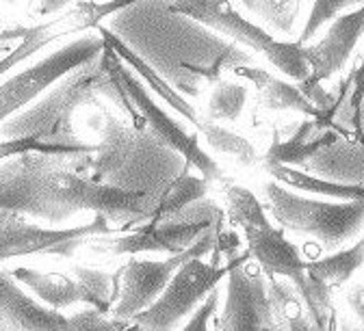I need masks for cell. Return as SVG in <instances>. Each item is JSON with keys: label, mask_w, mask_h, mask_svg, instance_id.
Listing matches in <instances>:
<instances>
[{"label": "cell", "mask_w": 364, "mask_h": 331, "mask_svg": "<svg viewBox=\"0 0 364 331\" xmlns=\"http://www.w3.org/2000/svg\"><path fill=\"white\" fill-rule=\"evenodd\" d=\"M264 197L271 217L284 229L306 234L326 249L355 239L364 227V197L343 202L310 200L276 182L264 184Z\"/></svg>", "instance_id": "obj_1"}, {"label": "cell", "mask_w": 364, "mask_h": 331, "mask_svg": "<svg viewBox=\"0 0 364 331\" xmlns=\"http://www.w3.org/2000/svg\"><path fill=\"white\" fill-rule=\"evenodd\" d=\"M171 11L187 16L225 37L247 45L254 53L262 55L273 67L293 80H308L312 65L308 61L306 45L299 41H280L262 26L243 18L228 0H171Z\"/></svg>", "instance_id": "obj_2"}, {"label": "cell", "mask_w": 364, "mask_h": 331, "mask_svg": "<svg viewBox=\"0 0 364 331\" xmlns=\"http://www.w3.org/2000/svg\"><path fill=\"white\" fill-rule=\"evenodd\" d=\"M41 195L53 206L72 215L76 210H94L111 221H148L154 219L156 208L141 191H126L119 186L85 180L63 169H31Z\"/></svg>", "instance_id": "obj_3"}, {"label": "cell", "mask_w": 364, "mask_h": 331, "mask_svg": "<svg viewBox=\"0 0 364 331\" xmlns=\"http://www.w3.org/2000/svg\"><path fill=\"white\" fill-rule=\"evenodd\" d=\"M247 254L260 264L267 275H278L289 279L304 299L310 318L316 329L328 327L330 312V291L332 286L323 281H316L308 275V262L301 260L299 249L287 241L282 229H276L271 223L267 225H245L241 227Z\"/></svg>", "instance_id": "obj_4"}, {"label": "cell", "mask_w": 364, "mask_h": 331, "mask_svg": "<svg viewBox=\"0 0 364 331\" xmlns=\"http://www.w3.org/2000/svg\"><path fill=\"white\" fill-rule=\"evenodd\" d=\"M105 48H107V43L102 35H82L61 45L53 55L43 57L39 63L7 78L3 87H0V96H3V119L16 115L26 104L37 100L46 89L59 82L63 76L96 63L102 57Z\"/></svg>", "instance_id": "obj_5"}, {"label": "cell", "mask_w": 364, "mask_h": 331, "mask_svg": "<svg viewBox=\"0 0 364 331\" xmlns=\"http://www.w3.org/2000/svg\"><path fill=\"white\" fill-rule=\"evenodd\" d=\"M215 232L208 227L200 239L185 251L169 254L165 260H139L130 258L117 273L119 286L115 291V303L111 316L117 320H132L139 312L150 308L169 286L176 271L191 258H202L215 245Z\"/></svg>", "instance_id": "obj_6"}, {"label": "cell", "mask_w": 364, "mask_h": 331, "mask_svg": "<svg viewBox=\"0 0 364 331\" xmlns=\"http://www.w3.org/2000/svg\"><path fill=\"white\" fill-rule=\"evenodd\" d=\"M235 260L228 264H208L202 258H191L182 264L176 275L171 277L165 293L144 312H139L132 322L139 329H154L165 331L173 329L185 320L196 308L217 288V283L228 277Z\"/></svg>", "instance_id": "obj_7"}, {"label": "cell", "mask_w": 364, "mask_h": 331, "mask_svg": "<svg viewBox=\"0 0 364 331\" xmlns=\"http://www.w3.org/2000/svg\"><path fill=\"white\" fill-rule=\"evenodd\" d=\"M105 39V37H102ZM107 43V41H105ZM102 67L107 72V76L119 80V85L124 87V91L128 93V100L139 109V113L144 115V119L148 121V126L154 130V134L163 141L165 146H169L171 150L180 152L185 156L187 165L196 167L206 182H219L223 178V171L219 169V165L200 148L198 136L189 134L185 128H182L176 119H171L150 96L146 93V89L141 87V82L136 80L122 63H119V55L107 43V48L102 53Z\"/></svg>", "instance_id": "obj_8"}, {"label": "cell", "mask_w": 364, "mask_h": 331, "mask_svg": "<svg viewBox=\"0 0 364 331\" xmlns=\"http://www.w3.org/2000/svg\"><path fill=\"white\" fill-rule=\"evenodd\" d=\"M111 219L96 215L87 225H76L68 229H46L35 223H28L22 212L3 208V225H0V256L3 260L18 256L50 254L72 258L80 245H85L91 236L111 234Z\"/></svg>", "instance_id": "obj_9"}, {"label": "cell", "mask_w": 364, "mask_h": 331, "mask_svg": "<svg viewBox=\"0 0 364 331\" xmlns=\"http://www.w3.org/2000/svg\"><path fill=\"white\" fill-rule=\"evenodd\" d=\"M245 258H237L225 277V305L217 327L230 331L280 329L267 283L262 281L260 273L247 271L243 264Z\"/></svg>", "instance_id": "obj_10"}, {"label": "cell", "mask_w": 364, "mask_h": 331, "mask_svg": "<svg viewBox=\"0 0 364 331\" xmlns=\"http://www.w3.org/2000/svg\"><path fill=\"white\" fill-rule=\"evenodd\" d=\"M362 35H364V3L360 9L336 16L328 33L314 45L306 48L308 61L312 65V74L308 80H304L301 89L314 104L318 102V96H326L321 82L330 80L347 65Z\"/></svg>", "instance_id": "obj_11"}, {"label": "cell", "mask_w": 364, "mask_h": 331, "mask_svg": "<svg viewBox=\"0 0 364 331\" xmlns=\"http://www.w3.org/2000/svg\"><path fill=\"white\" fill-rule=\"evenodd\" d=\"M136 3V0H111V3H80L78 7L43 22L39 26H28V28H18V31H5L3 33V39H9V37H16L20 39V45L18 50H14V55H9L3 63V72L7 74L16 63H20L22 59L31 57L33 53L41 50L46 43L50 41H57V39H63L68 35H74V33H80V31H87L91 26H96L98 22H102L107 16L128 7Z\"/></svg>", "instance_id": "obj_12"}, {"label": "cell", "mask_w": 364, "mask_h": 331, "mask_svg": "<svg viewBox=\"0 0 364 331\" xmlns=\"http://www.w3.org/2000/svg\"><path fill=\"white\" fill-rule=\"evenodd\" d=\"M208 227H210V219H196V221L150 219L146 225L136 227L126 236L102 241L100 247L117 256H136L144 251L180 254L189 249Z\"/></svg>", "instance_id": "obj_13"}, {"label": "cell", "mask_w": 364, "mask_h": 331, "mask_svg": "<svg viewBox=\"0 0 364 331\" xmlns=\"http://www.w3.org/2000/svg\"><path fill=\"white\" fill-rule=\"evenodd\" d=\"M11 271L0 273V312L3 327L24 329V331H72L70 316H63L50 305H41L31 299L20 286Z\"/></svg>", "instance_id": "obj_14"}, {"label": "cell", "mask_w": 364, "mask_h": 331, "mask_svg": "<svg viewBox=\"0 0 364 331\" xmlns=\"http://www.w3.org/2000/svg\"><path fill=\"white\" fill-rule=\"evenodd\" d=\"M237 72L256 85L258 102L264 109H269V111H295V113H304V115H310L316 119L326 117V109L314 104L304 93L301 87H295L293 82L276 78L273 74H269L264 70H256V67H243V70L239 67Z\"/></svg>", "instance_id": "obj_15"}, {"label": "cell", "mask_w": 364, "mask_h": 331, "mask_svg": "<svg viewBox=\"0 0 364 331\" xmlns=\"http://www.w3.org/2000/svg\"><path fill=\"white\" fill-rule=\"evenodd\" d=\"M11 275L22 286H26L39 301H43L46 305H50L55 310H63L82 301L78 281L63 273H39L28 266H20L11 271Z\"/></svg>", "instance_id": "obj_16"}, {"label": "cell", "mask_w": 364, "mask_h": 331, "mask_svg": "<svg viewBox=\"0 0 364 331\" xmlns=\"http://www.w3.org/2000/svg\"><path fill=\"white\" fill-rule=\"evenodd\" d=\"M98 28H100V35L105 37V41H107V43L111 45V48L119 55V59H122V61H126L132 70L139 72V74L148 80V85L159 93V96H161L165 102H169L176 111H180L182 115H185V117H187V119L198 128V130H200V126H202V121H204V119H200V117H198L196 109H191L185 100H182V98L178 96V93H176L171 87H167V82H165L163 78H159V74H156V72H154V70H152L144 59H141V57H136V55L128 48V45H126L117 35H113L111 31H107V28H102V26H98Z\"/></svg>", "instance_id": "obj_17"}, {"label": "cell", "mask_w": 364, "mask_h": 331, "mask_svg": "<svg viewBox=\"0 0 364 331\" xmlns=\"http://www.w3.org/2000/svg\"><path fill=\"white\" fill-rule=\"evenodd\" d=\"M362 264H364V234L349 249L308 262V275L316 281H323L328 286L336 288L347 283Z\"/></svg>", "instance_id": "obj_18"}, {"label": "cell", "mask_w": 364, "mask_h": 331, "mask_svg": "<svg viewBox=\"0 0 364 331\" xmlns=\"http://www.w3.org/2000/svg\"><path fill=\"white\" fill-rule=\"evenodd\" d=\"M267 171L278 178L280 182L291 184L293 188H299V191L306 193H316V195H328V197H336V200H358L364 197V186L362 184H338V182H326L312 178L304 171H297L293 167L287 165H271L267 167Z\"/></svg>", "instance_id": "obj_19"}, {"label": "cell", "mask_w": 364, "mask_h": 331, "mask_svg": "<svg viewBox=\"0 0 364 331\" xmlns=\"http://www.w3.org/2000/svg\"><path fill=\"white\" fill-rule=\"evenodd\" d=\"M308 130H312V124H304L299 134L293 136L291 141H287V143H273L264 156V169L271 167V165H301L306 163L310 156H314L321 148L330 146L336 141L334 134H326V136H318L314 141H306V134Z\"/></svg>", "instance_id": "obj_20"}, {"label": "cell", "mask_w": 364, "mask_h": 331, "mask_svg": "<svg viewBox=\"0 0 364 331\" xmlns=\"http://www.w3.org/2000/svg\"><path fill=\"white\" fill-rule=\"evenodd\" d=\"M200 132L206 136L213 152L230 156L243 167H252V165L258 163V154H256V150H254V146L250 143V141L235 134V132H230V130L221 128L219 121H213V119L204 117V121L200 126Z\"/></svg>", "instance_id": "obj_21"}, {"label": "cell", "mask_w": 364, "mask_h": 331, "mask_svg": "<svg viewBox=\"0 0 364 331\" xmlns=\"http://www.w3.org/2000/svg\"><path fill=\"white\" fill-rule=\"evenodd\" d=\"M74 277L78 281L82 303L94 305L107 314H111L113 303H115V293H113V275L107 271L98 268H85V266H74Z\"/></svg>", "instance_id": "obj_22"}, {"label": "cell", "mask_w": 364, "mask_h": 331, "mask_svg": "<svg viewBox=\"0 0 364 331\" xmlns=\"http://www.w3.org/2000/svg\"><path fill=\"white\" fill-rule=\"evenodd\" d=\"M247 102V89L237 82H219L206 107V117L213 121H237Z\"/></svg>", "instance_id": "obj_23"}, {"label": "cell", "mask_w": 364, "mask_h": 331, "mask_svg": "<svg viewBox=\"0 0 364 331\" xmlns=\"http://www.w3.org/2000/svg\"><path fill=\"white\" fill-rule=\"evenodd\" d=\"M225 210H228V217H230L239 227L271 223L267 219L262 206L258 204L256 195L252 191H247V188H243V186H228Z\"/></svg>", "instance_id": "obj_24"}, {"label": "cell", "mask_w": 364, "mask_h": 331, "mask_svg": "<svg viewBox=\"0 0 364 331\" xmlns=\"http://www.w3.org/2000/svg\"><path fill=\"white\" fill-rule=\"evenodd\" d=\"M254 16L262 18L271 28L284 35L291 33L301 0H239Z\"/></svg>", "instance_id": "obj_25"}, {"label": "cell", "mask_w": 364, "mask_h": 331, "mask_svg": "<svg viewBox=\"0 0 364 331\" xmlns=\"http://www.w3.org/2000/svg\"><path fill=\"white\" fill-rule=\"evenodd\" d=\"M206 191V184L202 180H196V178H185L180 180L173 188L171 193L161 200V204L156 206V212H154V219L161 221V219H167V215H176L185 208L187 204L200 200Z\"/></svg>", "instance_id": "obj_26"}, {"label": "cell", "mask_w": 364, "mask_h": 331, "mask_svg": "<svg viewBox=\"0 0 364 331\" xmlns=\"http://www.w3.org/2000/svg\"><path fill=\"white\" fill-rule=\"evenodd\" d=\"M355 3H360V0H314L310 16H308V22H306V26H304L297 41L304 45L308 39H312L316 35V31L321 28L323 24H328L330 20L341 16V11H345L347 7H351Z\"/></svg>", "instance_id": "obj_27"}, {"label": "cell", "mask_w": 364, "mask_h": 331, "mask_svg": "<svg viewBox=\"0 0 364 331\" xmlns=\"http://www.w3.org/2000/svg\"><path fill=\"white\" fill-rule=\"evenodd\" d=\"M70 325L74 331H111V329H126L128 320H117V318L109 316L107 312L91 305V308L70 316Z\"/></svg>", "instance_id": "obj_28"}, {"label": "cell", "mask_w": 364, "mask_h": 331, "mask_svg": "<svg viewBox=\"0 0 364 331\" xmlns=\"http://www.w3.org/2000/svg\"><path fill=\"white\" fill-rule=\"evenodd\" d=\"M219 297H221V293H219V288H215V291L196 308V312L189 316V322L185 325V331H206L208 320H210L213 312L217 310Z\"/></svg>", "instance_id": "obj_29"}, {"label": "cell", "mask_w": 364, "mask_h": 331, "mask_svg": "<svg viewBox=\"0 0 364 331\" xmlns=\"http://www.w3.org/2000/svg\"><path fill=\"white\" fill-rule=\"evenodd\" d=\"M362 102H364V59H362V65L358 67L355 76H353V93H351L355 128H360V107H362Z\"/></svg>", "instance_id": "obj_30"}, {"label": "cell", "mask_w": 364, "mask_h": 331, "mask_svg": "<svg viewBox=\"0 0 364 331\" xmlns=\"http://www.w3.org/2000/svg\"><path fill=\"white\" fill-rule=\"evenodd\" d=\"M349 305H351V310L355 312V316L364 322V286H360V288H353L351 293H349Z\"/></svg>", "instance_id": "obj_31"}, {"label": "cell", "mask_w": 364, "mask_h": 331, "mask_svg": "<svg viewBox=\"0 0 364 331\" xmlns=\"http://www.w3.org/2000/svg\"><path fill=\"white\" fill-rule=\"evenodd\" d=\"M68 3H72V0H41V9H39V13H57V11H61Z\"/></svg>", "instance_id": "obj_32"}]
</instances>
